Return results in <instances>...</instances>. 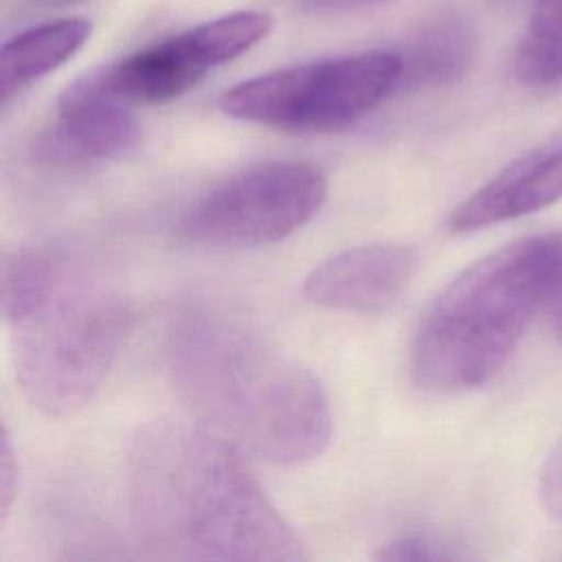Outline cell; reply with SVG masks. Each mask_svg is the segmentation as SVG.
<instances>
[{"label":"cell","mask_w":562,"mask_h":562,"mask_svg":"<svg viewBox=\"0 0 562 562\" xmlns=\"http://www.w3.org/2000/svg\"><path fill=\"white\" fill-rule=\"evenodd\" d=\"M48 4H61V7H68V4H81V2H88V0H44Z\"/></svg>","instance_id":"18"},{"label":"cell","mask_w":562,"mask_h":562,"mask_svg":"<svg viewBox=\"0 0 562 562\" xmlns=\"http://www.w3.org/2000/svg\"><path fill=\"white\" fill-rule=\"evenodd\" d=\"M397 50H362L277 68L228 88L226 116L294 132H336L353 125L400 90Z\"/></svg>","instance_id":"5"},{"label":"cell","mask_w":562,"mask_h":562,"mask_svg":"<svg viewBox=\"0 0 562 562\" xmlns=\"http://www.w3.org/2000/svg\"><path fill=\"white\" fill-rule=\"evenodd\" d=\"M378 560L389 562H419V560H454L459 553L441 538L426 531H406L384 542L375 553Z\"/></svg>","instance_id":"14"},{"label":"cell","mask_w":562,"mask_h":562,"mask_svg":"<svg viewBox=\"0 0 562 562\" xmlns=\"http://www.w3.org/2000/svg\"><path fill=\"white\" fill-rule=\"evenodd\" d=\"M476 29L459 11L428 15L397 50L400 90L443 88L461 81L476 57Z\"/></svg>","instance_id":"11"},{"label":"cell","mask_w":562,"mask_h":562,"mask_svg":"<svg viewBox=\"0 0 562 562\" xmlns=\"http://www.w3.org/2000/svg\"><path fill=\"white\" fill-rule=\"evenodd\" d=\"M132 108L105 86L101 70L92 68L59 94L50 121L33 140V156L61 171L119 160L140 140Z\"/></svg>","instance_id":"7"},{"label":"cell","mask_w":562,"mask_h":562,"mask_svg":"<svg viewBox=\"0 0 562 562\" xmlns=\"http://www.w3.org/2000/svg\"><path fill=\"white\" fill-rule=\"evenodd\" d=\"M90 35L92 22L81 15L48 20L11 35L0 50L2 105L70 61L86 46Z\"/></svg>","instance_id":"12"},{"label":"cell","mask_w":562,"mask_h":562,"mask_svg":"<svg viewBox=\"0 0 562 562\" xmlns=\"http://www.w3.org/2000/svg\"><path fill=\"white\" fill-rule=\"evenodd\" d=\"M562 200V132L531 147L452 209L448 226L470 233Z\"/></svg>","instance_id":"10"},{"label":"cell","mask_w":562,"mask_h":562,"mask_svg":"<svg viewBox=\"0 0 562 562\" xmlns=\"http://www.w3.org/2000/svg\"><path fill=\"white\" fill-rule=\"evenodd\" d=\"M417 261V250L397 241L345 248L310 270L303 281V296L325 310L380 314L406 292Z\"/></svg>","instance_id":"8"},{"label":"cell","mask_w":562,"mask_h":562,"mask_svg":"<svg viewBox=\"0 0 562 562\" xmlns=\"http://www.w3.org/2000/svg\"><path fill=\"white\" fill-rule=\"evenodd\" d=\"M0 303L20 389L55 417L97 395L134 323L132 303L116 288L53 246L4 255Z\"/></svg>","instance_id":"3"},{"label":"cell","mask_w":562,"mask_h":562,"mask_svg":"<svg viewBox=\"0 0 562 562\" xmlns=\"http://www.w3.org/2000/svg\"><path fill=\"white\" fill-rule=\"evenodd\" d=\"M544 277V235L507 244L454 277L413 334L415 384L452 395L494 380L542 312Z\"/></svg>","instance_id":"4"},{"label":"cell","mask_w":562,"mask_h":562,"mask_svg":"<svg viewBox=\"0 0 562 562\" xmlns=\"http://www.w3.org/2000/svg\"><path fill=\"white\" fill-rule=\"evenodd\" d=\"M327 200L325 173L301 160L257 162L193 202L178 233L204 246L277 244L312 222Z\"/></svg>","instance_id":"6"},{"label":"cell","mask_w":562,"mask_h":562,"mask_svg":"<svg viewBox=\"0 0 562 562\" xmlns=\"http://www.w3.org/2000/svg\"><path fill=\"white\" fill-rule=\"evenodd\" d=\"M20 468H18V452L13 448L11 435L4 428L2 430V448H0V520L4 522L11 505L15 501L18 483H20Z\"/></svg>","instance_id":"17"},{"label":"cell","mask_w":562,"mask_h":562,"mask_svg":"<svg viewBox=\"0 0 562 562\" xmlns=\"http://www.w3.org/2000/svg\"><path fill=\"white\" fill-rule=\"evenodd\" d=\"M540 498L551 518L562 520V439L551 448L540 472Z\"/></svg>","instance_id":"16"},{"label":"cell","mask_w":562,"mask_h":562,"mask_svg":"<svg viewBox=\"0 0 562 562\" xmlns=\"http://www.w3.org/2000/svg\"><path fill=\"white\" fill-rule=\"evenodd\" d=\"M125 490L140 542L165 560L301 562V536L235 454L182 422L143 426L127 450Z\"/></svg>","instance_id":"2"},{"label":"cell","mask_w":562,"mask_h":562,"mask_svg":"<svg viewBox=\"0 0 562 562\" xmlns=\"http://www.w3.org/2000/svg\"><path fill=\"white\" fill-rule=\"evenodd\" d=\"M165 360L184 406L233 446L279 465L307 463L329 446L323 384L239 307L187 301L171 318Z\"/></svg>","instance_id":"1"},{"label":"cell","mask_w":562,"mask_h":562,"mask_svg":"<svg viewBox=\"0 0 562 562\" xmlns=\"http://www.w3.org/2000/svg\"><path fill=\"white\" fill-rule=\"evenodd\" d=\"M547 248V277H544V301L542 312L549 314V321L562 340V233L544 235Z\"/></svg>","instance_id":"15"},{"label":"cell","mask_w":562,"mask_h":562,"mask_svg":"<svg viewBox=\"0 0 562 562\" xmlns=\"http://www.w3.org/2000/svg\"><path fill=\"white\" fill-rule=\"evenodd\" d=\"M222 66L202 24L147 44L108 66L105 86L130 105L169 103Z\"/></svg>","instance_id":"9"},{"label":"cell","mask_w":562,"mask_h":562,"mask_svg":"<svg viewBox=\"0 0 562 562\" xmlns=\"http://www.w3.org/2000/svg\"><path fill=\"white\" fill-rule=\"evenodd\" d=\"M514 75L531 88L562 83V0H533L527 33L516 48Z\"/></svg>","instance_id":"13"}]
</instances>
